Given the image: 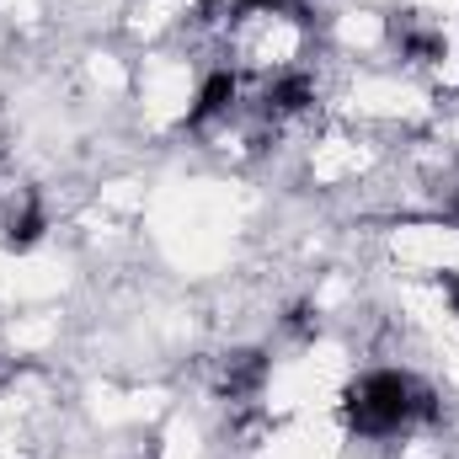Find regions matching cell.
<instances>
[{
    "label": "cell",
    "mask_w": 459,
    "mask_h": 459,
    "mask_svg": "<svg viewBox=\"0 0 459 459\" xmlns=\"http://www.w3.org/2000/svg\"><path fill=\"white\" fill-rule=\"evenodd\" d=\"M395 43H401V54H411L417 65H433V59L444 54V38H438V32H417V27H395Z\"/></svg>",
    "instance_id": "obj_5"
},
{
    "label": "cell",
    "mask_w": 459,
    "mask_h": 459,
    "mask_svg": "<svg viewBox=\"0 0 459 459\" xmlns=\"http://www.w3.org/2000/svg\"><path fill=\"white\" fill-rule=\"evenodd\" d=\"M433 411V390L401 368H374L342 390V422L358 438H390L411 422H428Z\"/></svg>",
    "instance_id": "obj_1"
},
{
    "label": "cell",
    "mask_w": 459,
    "mask_h": 459,
    "mask_svg": "<svg viewBox=\"0 0 459 459\" xmlns=\"http://www.w3.org/2000/svg\"><path fill=\"white\" fill-rule=\"evenodd\" d=\"M235 97H240V81L230 75V70H214L204 86H198V102L187 108V128H204L209 117H220L235 108Z\"/></svg>",
    "instance_id": "obj_2"
},
{
    "label": "cell",
    "mask_w": 459,
    "mask_h": 459,
    "mask_svg": "<svg viewBox=\"0 0 459 459\" xmlns=\"http://www.w3.org/2000/svg\"><path fill=\"white\" fill-rule=\"evenodd\" d=\"M262 379H267V358L262 352H230V363H225V395L230 401L256 395Z\"/></svg>",
    "instance_id": "obj_4"
},
{
    "label": "cell",
    "mask_w": 459,
    "mask_h": 459,
    "mask_svg": "<svg viewBox=\"0 0 459 459\" xmlns=\"http://www.w3.org/2000/svg\"><path fill=\"white\" fill-rule=\"evenodd\" d=\"M444 289H449V299H455V310H459V273H444Z\"/></svg>",
    "instance_id": "obj_8"
},
{
    "label": "cell",
    "mask_w": 459,
    "mask_h": 459,
    "mask_svg": "<svg viewBox=\"0 0 459 459\" xmlns=\"http://www.w3.org/2000/svg\"><path fill=\"white\" fill-rule=\"evenodd\" d=\"M38 235H43V214H38V209H27L22 220H11V235H5V240H11V246H32Z\"/></svg>",
    "instance_id": "obj_6"
},
{
    "label": "cell",
    "mask_w": 459,
    "mask_h": 459,
    "mask_svg": "<svg viewBox=\"0 0 459 459\" xmlns=\"http://www.w3.org/2000/svg\"><path fill=\"white\" fill-rule=\"evenodd\" d=\"M283 0H235V11H278Z\"/></svg>",
    "instance_id": "obj_7"
},
{
    "label": "cell",
    "mask_w": 459,
    "mask_h": 459,
    "mask_svg": "<svg viewBox=\"0 0 459 459\" xmlns=\"http://www.w3.org/2000/svg\"><path fill=\"white\" fill-rule=\"evenodd\" d=\"M267 113L273 117H294V113H305L310 102H316V81L305 75V70H283L273 86H267Z\"/></svg>",
    "instance_id": "obj_3"
}]
</instances>
